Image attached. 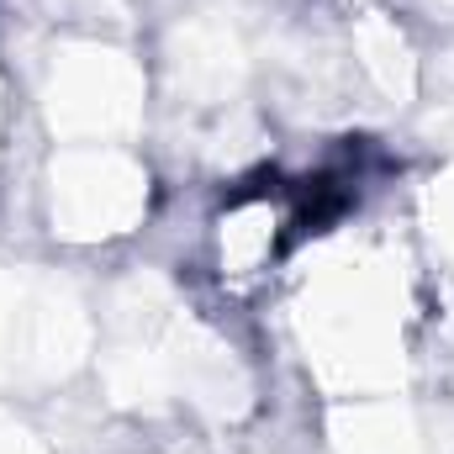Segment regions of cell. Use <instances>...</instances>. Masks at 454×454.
Wrapping results in <instances>:
<instances>
[{
	"label": "cell",
	"mask_w": 454,
	"mask_h": 454,
	"mask_svg": "<svg viewBox=\"0 0 454 454\" xmlns=\"http://www.w3.org/2000/svg\"><path fill=\"white\" fill-rule=\"evenodd\" d=\"M301 232V201L286 191H243L212 223V275L223 291H254L275 275Z\"/></svg>",
	"instance_id": "1"
}]
</instances>
